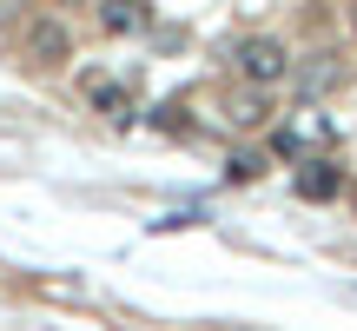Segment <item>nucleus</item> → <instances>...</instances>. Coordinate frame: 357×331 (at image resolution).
<instances>
[{
  "mask_svg": "<svg viewBox=\"0 0 357 331\" xmlns=\"http://www.w3.org/2000/svg\"><path fill=\"white\" fill-rule=\"evenodd\" d=\"M225 113H231V126H265V119H271V106H265V87L238 93V100H231Z\"/></svg>",
  "mask_w": 357,
  "mask_h": 331,
  "instance_id": "nucleus-8",
  "label": "nucleus"
},
{
  "mask_svg": "<svg viewBox=\"0 0 357 331\" xmlns=\"http://www.w3.org/2000/svg\"><path fill=\"white\" fill-rule=\"evenodd\" d=\"M291 80H298V93H305V100H324V93H337V87H344V60H337V53H311V60H291Z\"/></svg>",
  "mask_w": 357,
  "mask_h": 331,
  "instance_id": "nucleus-3",
  "label": "nucleus"
},
{
  "mask_svg": "<svg viewBox=\"0 0 357 331\" xmlns=\"http://www.w3.org/2000/svg\"><path fill=\"white\" fill-rule=\"evenodd\" d=\"M26 60H33V66H60L66 60V27L60 20H33V34H26Z\"/></svg>",
  "mask_w": 357,
  "mask_h": 331,
  "instance_id": "nucleus-5",
  "label": "nucleus"
},
{
  "mask_svg": "<svg viewBox=\"0 0 357 331\" xmlns=\"http://www.w3.org/2000/svg\"><path fill=\"white\" fill-rule=\"evenodd\" d=\"M344 192V172H337L331 159H298V199H311V205H324V199H337Z\"/></svg>",
  "mask_w": 357,
  "mask_h": 331,
  "instance_id": "nucleus-4",
  "label": "nucleus"
},
{
  "mask_svg": "<svg viewBox=\"0 0 357 331\" xmlns=\"http://www.w3.org/2000/svg\"><path fill=\"white\" fill-rule=\"evenodd\" d=\"M60 7H86V0H60Z\"/></svg>",
  "mask_w": 357,
  "mask_h": 331,
  "instance_id": "nucleus-11",
  "label": "nucleus"
},
{
  "mask_svg": "<svg viewBox=\"0 0 357 331\" xmlns=\"http://www.w3.org/2000/svg\"><path fill=\"white\" fill-rule=\"evenodd\" d=\"M146 0H100V27L106 34H146Z\"/></svg>",
  "mask_w": 357,
  "mask_h": 331,
  "instance_id": "nucleus-6",
  "label": "nucleus"
},
{
  "mask_svg": "<svg viewBox=\"0 0 357 331\" xmlns=\"http://www.w3.org/2000/svg\"><path fill=\"white\" fill-rule=\"evenodd\" d=\"M153 126H166V133H178V126H185V106H178V100H166V106H153Z\"/></svg>",
  "mask_w": 357,
  "mask_h": 331,
  "instance_id": "nucleus-10",
  "label": "nucleus"
},
{
  "mask_svg": "<svg viewBox=\"0 0 357 331\" xmlns=\"http://www.w3.org/2000/svg\"><path fill=\"white\" fill-rule=\"evenodd\" d=\"M231 66H238L252 87H278V80H291V53H284V40H271V34L238 40V47H231Z\"/></svg>",
  "mask_w": 357,
  "mask_h": 331,
  "instance_id": "nucleus-1",
  "label": "nucleus"
},
{
  "mask_svg": "<svg viewBox=\"0 0 357 331\" xmlns=\"http://www.w3.org/2000/svg\"><path fill=\"white\" fill-rule=\"evenodd\" d=\"M271 146H278V159H311L318 146H331V119H324V113H298Z\"/></svg>",
  "mask_w": 357,
  "mask_h": 331,
  "instance_id": "nucleus-2",
  "label": "nucleus"
},
{
  "mask_svg": "<svg viewBox=\"0 0 357 331\" xmlns=\"http://www.w3.org/2000/svg\"><path fill=\"white\" fill-rule=\"evenodd\" d=\"M93 106H100L106 119H119V126L132 119V93H126V87H113V80H93Z\"/></svg>",
  "mask_w": 357,
  "mask_h": 331,
  "instance_id": "nucleus-7",
  "label": "nucleus"
},
{
  "mask_svg": "<svg viewBox=\"0 0 357 331\" xmlns=\"http://www.w3.org/2000/svg\"><path fill=\"white\" fill-rule=\"evenodd\" d=\"M258 172H265V159H258V153H238V159L225 166V179H238V186H245V179H258Z\"/></svg>",
  "mask_w": 357,
  "mask_h": 331,
  "instance_id": "nucleus-9",
  "label": "nucleus"
}]
</instances>
